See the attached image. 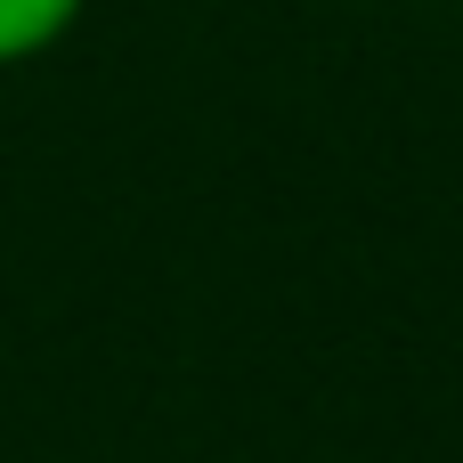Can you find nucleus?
Wrapping results in <instances>:
<instances>
[{
	"label": "nucleus",
	"instance_id": "nucleus-1",
	"mask_svg": "<svg viewBox=\"0 0 463 463\" xmlns=\"http://www.w3.org/2000/svg\"><path fill=\"white\" fill-rule=\"evenodd\" d=\"M81 16H90V0H0V73L41 65L49 49H65Z\"/></svg>",
	"mask_w": 463,
	"mask_h": 463
}]
</instances>
